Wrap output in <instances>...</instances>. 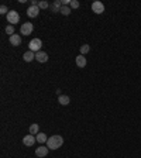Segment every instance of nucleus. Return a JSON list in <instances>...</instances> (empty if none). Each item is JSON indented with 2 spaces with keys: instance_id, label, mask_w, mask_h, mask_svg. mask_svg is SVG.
I'll use <instances>...</instances> for the list:
<instances>
[{
  "instance_id": "5",
  "label": "nucleus",
  "mask_w": 141,
  "mask_h": 158,
  "mask_svg": "<svg viewBox=\"0 0 141 158\" xmlns=\"http://www.w3.org/2000/svg\"><path fill=\"white\" fill-rule=\"evenodd\" d=\"M35 141H37V137H34L33 134H28V136H24V138H23V144H24L26 147H33Z\"/></svg>"
},
{
  "instance_id": "21",
  "label": "nucleus",
  "mask_w": 141,
  "mask_h": 158,
  "mask_svg": "<svg viewBox=\"0 0 141 158\" xmlns=\"http://www.w3.org/2000/svg\"><path fill=\"white\" fill-rule=\"evenodd\" d=\"M81 4H79L78 0H70V9H78Z\"/></svg>"
},
{
  "instance_id": "16",
  "label": "nucleus",
  "mask_w": 141,
  "mask_h": 158,
  "mask_svg": "<svg viewBox=\"0 0 141 158\" xmlns=\"http://www.w3.org/2000/svg\"><path fill=\"white\" fill-rule=\"evenodd\" d=\"M38 130H40V126L37 124V123H34V124L30 126V134H38Z\"/></svg>"
},
{
  "instance_id": "14",
  "label": "nucleus",
  "mask_w": 141,
  "mask_h": 158,
  "mask_svg": "<svg viewBox=\"0 0 141 158\" xmlns=\"http://www.w3.org/2000/svg\"><path fill=\"white\" fill-rule=\"evenodd\" d=\"M60 103L61 105H62V106H68V105H69L70 103V99H69V96H67V95H61L60 96Z\"/></svg>"
},
{
  "instance_id": "3",
  "label": "nucleus",
  "mask_w": 141,
  "mask_h": 158,
  "mask_svg": "<svg viewBox=\"0 0 141 158\" xmlns=\"http://www.w3.org/2000/svg\"><path fill=\"white\" fill-rule=\"evenodd\" d=\"M7 21L10 23V26H14L20 21V14L16 10H10L7 14Z\"/></svg>"
},
{
  "instance_id": "20",
  "label": "nucleus",
  "mask_w": 141,
  "mask_h": 158,
  "mask_svg": "<svg viewBox=\"0 0 141 158\" xmlns=\"http://www.w3.org/2000/svg\"><path fill=\"white\" fill-rule=\"evenodd\" d=\"M6 33L10 35H14V26H7L6 27Z\"/></svg>"
},
{
  "instance_id": "13",
  "label": "nucleus",
  "mask_w": 141,
  "mask_h": 158,
  "mask_svg": "<svg viewBox=\"0 0 141 158\" xmlns=\"http://www.w3.org/2000/svg\"><path fill=\"white\" fill-rule=\"evenodd\" d=\"M86 64H88V62H86V58H85L83 55H82V54H81V55L76 57V65H78L79 68H85Z\"/></svg>"
},
{
  "instance_id": "9",
  "label": "nucleus",
  "mask_w": 141,
  "mask_h": 158,
  "mask_svg": "<svg viewBox=\"0 0 141 158\" xmlns=\"http://www.w3.org/2000/svg\"><path fill=\"white\" fill-rule=\"evenodd\" d=\"M35 59H37L38 62H47L48 61V54L47 52H44V51H40V52H37L35 54Z\"/></svg>"
},
{
  "instance_id": "11",
  "label": "nucleus",
  "mask_w": 141,
  "mask_h": 158,
  "mask_svg": "<svg viewBox=\"0 0 141 158\" xmlns=\"http://www.w3.org/2000/svg\"><path fill=\"white\" fill-rule=\"evenodd\" d=\"M9 41H10V44L14 45V47H17V45L21 44V38H20V35H17V34H14V35H10Z\"/></svg>"
},
{
  "instance_id": "17",
  "label": "nucleus",
  "mask_w": 141,
  "mask_h": 158,
  "mask_svg": "<svg viewBox=\"0 0 141 158\" xmlns=\"http://www.w3.org/2000/svg\"><path fill=\"white\" fill-rule=\"evenodd\" d=\"M70 11H72V9H70V7H68V6H62V7H61V11H60V13H62L63 16H69Z\"/></svg>"
},
{
  "instance_id": "6",
  "label": "nucleus",
  "mask_w": 141,
  "mask_h": 158,
  "mask_svg": "<svg viewBox=\"0 0 141 158\" xmlns=\"http://www.w3.org/2000/svg\"><path fill=\"white\" fill-rule=\"evenodd\" d=\"M92 10L96 13V14H102L104 11V4L102 3V2H95V3L92 4Z\"/></svg>"
},
{
  "instance_id": "19",
  "label": "nucleus",
  "mask_w": 141,
  "mask_h": 158,
  "mask_svg": "<svg viewBox=\"0 0 141 158\" xmlns=\"http://www.w3.org/2000/svg\"><path fill=\"white\" fill-rule=\"evenodd\" d=\"M48 6H49L48 2H45V0H41V2H38V7H40V10H41V9L44 10V9H47Z\"/></svg>"
},
{
  "instance_id": "7",
  "label": "nucleus",
  "mask_w": 141,
  "mask_h": 158,
  "mask_svg": "<svg viewBox=\"0 0 141 158\" xmlns=\"http://www.w3.org/2000/svg\"><path fill=\"white\" fill-rule=\"evenodd\" d=\"M38 13H40V7L38 6H30V7L27 9V16L34 19V17H37Z\"/></svg>"
},
{
  "instance_id": "22",
  "label": "nucleus",
  "mask_w": 141,
  "mask_h": 158,
  "mask_svg": "<svg viewBox=\"0 0 141 158\" xmlns=\"http://www.w3.org/2000/svg\"><path fill=\"white\" fill-rule=\"evenodd\" d=\"M0 13H2V14H6V16H7V14H9L7 7H6V6H2V7H0Z\"/></svg>"
},
{
  "instance_id": "10",
  "label": "nucleus",
  "mask_w": 141,
  "mask_h": 158,
  "mask_svg": "<svg viewBox=\"0 0 141 158\" xmlns=\"http://www.w3.org/2000/svg\"><path fill=\"white\" fill-rule=\"evenodd\" d=\"M61 7H62V2H61V0H55V2L51 4L52 13H60V11H61Z\"/></svg>"
},
{
  "instance_id": "4",
  "label": "nucleus",
  "mask_w": 141,
  "mask_h": 158,
  "mask_svg": "<svg viewBox=\"0 0 141 158\" xmlns=\"http://www.w3.org/2000/svg\"><path fill=\"white\" fill-rule=\"evenodd\" d=\"M20 31H21L23 35H30L34 31V26L31 23H23L21 27H20Z\"/></svg>"
},
{
  "instance_id": "1",
  "label": "nucleus",
  "mask_w": 141,
  "mask_h": 158,
  "mask_svg": "<svg viewBox=\"0 0 141 158\" xmlns=\"http://www.w3.org/2000/svg\"><path fill=\"white\" fill-rule=\"evenodd\" d=\"M47 147L49 148V150H58L60 147H62V144H63V138L61 136H52L48 138V141H47Z\"/></svg>"
},
{
  "instance_id": "8",
  "label": "nucleus",
  "mask_w": 141,
  "mask_h": 158,
  "mask_svg": "<svg viewBox=\"0 0 141 158\" xmlns=\"http://www.w3.org/2000/svg\"><path fill=\"white\" fill-rule=\"evenodd\" d=\"M48 150L49 148L47 147V145H41V147H38L37 150H35V155L40 157V158H42V157H45V155L48 154Z\"/></svg>"
},
{
  "instance_id": "12",
  "label": "nucleus",
  "mask_w": 141,
  "mask_h": 158,
  "mask_svg": "<svg viewBox=\"0 0 141 158\" xmlns=\"http://www.w3.org/2000/svg\"><path fill=\"white\" fill-rule=\"evenodd\" d=\"M23 59H24L26 62H31L33 59H35V52H33V51H27V52H24V55H23Z\"/></svg>"
},
{
  "instance_id": "18",
  "label": "nucleus",
  "mask_w": 141,
  "mask_h": 158,
  "mask_svg": "<svg viewBox=\"0 0 141 158\" xmlns=\"http://www.w3.org/2000/svg\"><path fill=\"white\" fill-rule=\"evenodd\" d=\"M90 51V47L88 44H85V45H82L81 47V54L83 55V54H88V52Z\"/></svg>"
},
{
  "instance_id": "15",
  "label": "nucleus",
  "mask_w": 141,
  "mask_h": 158,
  "mask_svg": "<svg viewBox=\"0 0 141 158\" xmlns=\"http://www.w3.org/2000/svg\"><path fill=\"white\" fill-rule=\"evenodd\" d=\"M37 141L41 144H44L48 141V137H47V134H44V133H38L37 134Z\"/></svg>"
},
{
  "instance_id": "23",
  "label": "nucleus",
  "mask_w": 141,
  "mask_h": 158,
  "mask_svg": "<svg viewBox=\"0 0 141 158\" xmlns=\"http://www.w3.org/2000/svg\"><path fill=\"white\" fill-rule=\"evenodd\" d=\"M31 6H38V2H35V0H31Z\"/></svg>"
},
{
  "instance_id": "2",
  "label": "nucleus",
  "mask_w": 141,
  "mask_h": 158,
  "mask_svg": "<svg viewBox=\"0 0 141 158\" xmlns=\"http://www.w3.org/2000/svg\"><path fill=\"white\" fill-rule=\"evenodd\" d=\"M28 47H30V51L33 52H40L41 51V47H42V41L40 38H33V40L28 42Z\"/></svg>"
}]
</instances>
